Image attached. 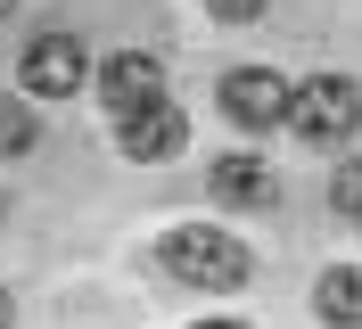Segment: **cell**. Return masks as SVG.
Here are the masks:
<instances>
[{"label": "cell", "instance_id": "obj_1", "mask_svg": "<svg viewBox=\"0 0 362 329\" xmlns=\"http://www.w3.org/2000/svg\"><path fill=\"white\" fill-rule=\"evenodd\" d=\"M165 272L189 288H239L247 280V247L230 239V231H214V222H181V231H165Z\"/></svg>", "mask_w": 362, "mask_h": 329}, {"label": "cell", "instance_id": "obj_2", "mask_svg": "<svg viewBox=\"0 0 362 329\" xmlns=\"http://www.w3.org/2000/svg\"><path fill=\"white\" fill-rule=\"evenodd\" d=\"M288 124L305 132V140H321V149H338L346 132L362 124V91L346 83V74H313V83H288Z\"/></svg>", "mask_w": 362, "mask_h": 329}, {"label": "cell", "instance_id": "obj_3", "mask_svg": "<svg viewBox=\"0 0 362 329\" xmlns=\"http://www.w3.org/2000/svg\"><path fill=\"white\" fill-rule=\"evenodd\" d=\"M223 108H230V124L272 132V124H288V83L272 66H230L223 74Z\"/></svg>", "mask_w": 362, "mask_h": 329}, {"label": "cell", "instance_id": "obj_4", "mask_svg": "<svg viewBox=\"0 0 362 329\" xmlns=\"http://www.w3.org/2000/svg\"><path fill=\"white\" fill-rule=\"evenodd\" d=\"M83 74H90V58H83L74 33H42V42L25 50V99H74Z\"/></svg>", "mask_w": 362, "mask_h": 329}, {"label": "cell", "instance_id": "obj_5", "mask_svg": "<svg viewBox=\"0 0 362 329\" xmlns=\"http://www.w3.org/2000/svg\"><path fill=\"white\" fill-rule=\"evenodd\" d=\"M99 99H107L115 115L157 108V99H165V58H148V50H115V58L99 66Z\"/></svg>", "mask_w": 362, "mask_h": 329}, {"label": "cell", "instance_id": "obj_6", "mask_svg": "<svg viewBox=\"0 0 362 329\" xmlns=\"http://www.w3.org/2000/svg\"><path fill=\"white\" fill-rule=\"evenodd\" d=\"M115 124H124V156H132V165H165V156H181V140H189V124H181L173 99L132 108V115H115Z\"/></svg>", "mask_w": 362, "mask_h": 329}, {"label": "cell", "instance_id": "obj_7", "mask_svg": "<svg viewBox=\"0 0 362 329\" xmlns=\"http://www.w3.org/2000/svg\"><path fill=\"white\" fill-rule=\"evenodd\" d=\"M214 197H223V206H272L280 181H272L264 156H214Z\"/></svg>", "mask_w": 362, "mask_h": 329}, {"label": "cell", "instance_id": "obj_8", "mask_svg": "<svg viewBox=\"0 0 362 329\" xmlns=\"http://www.w3.org/2000/svg\"><path fill=\"white\" fill-rule=\"evenodd\" d=\"M313 305H321L329 329H362V272H354V263H346V272H321V296H313Z\"/></svg>", "mask_w": 362, "mask_h": 329}, {"label": "cell", "instance_id": "obj_9", "mask_svg": "<svg viewBox=\"0 0 362 329\" xmlns=\"http://www.w3.org/2000/svg\"><path fill=\"white\" fill-rule=\"evenodd\" d=\"M329 206H338V222L362 231V156H338V173H329Z\"/></svg>", "mask_w": 362, "mask_h": 329}, {"label": "cell", "instance_id": "obj_10", "mask_svg": "<svg viewBox=\"0 0 362 329\" xmlns=\"http://www.w3.org/2000/svg\"><path fill=\"white\" fill-rule=\"evenodd\" d=\"M25 149H33V108L0 99V156H25Z\"/></svg>", "mask_w": 362, "mask_h": 329}, {"label": "cell", "instance_id": "obj_11", "mask_svg": "<svg viewBox=\"0 0 362 329\" xmlns=\"http://www.w3.org/2000/svg\"><path fill=\"white\" fill-rule=\"evenodd\" d=\"M206 8H214V17H223V25H255V17H264V8H272V0H206Z\"/></svg>", "mask_w": 362, "mask_h": 329}, {"label": "cell", "instance_id": "obj_12", "mask_svg": "<svg viewBox=\"0 0 362 329\" xmlns=\"http://www.w3.org/2000/svg\"><path fill=\"white\" fill-rule=\"evenodd\" d=\"M8 321H17V305H8V288H0V329H8Z\"/></svg>", "mask_w": 362, "mask_h": 329}, {"label": "cell", "instance_id": "obj_13", "mask_svg": "<svg viewBox=\"0 0 362 329\" xmlns=\"http://www.w3.org/2000/svg\"><path fill=\"white\" fill-rule=\"evenodd\" d=\"M206 329H239V321H206Z\"/></svg>", "mask_w": 362, "mask_h": 329}]
</instances>
